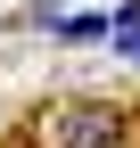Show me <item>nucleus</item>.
Segmentation results:
<instances>
[{
    "label": "nucleus",
    "mask_w": 140,
    "mask_h": 148,
    "mask_svg": "<svg viewBox=\"0 0 140 148\" xmlns=\"http://www.w3.org/2000/svg\"><path fill=\"white\" fill-rule=\"evenodd\" d=\"M49 148H124V115H107V107H58L49 115Z\"/></svg>",
    "instance_id": "obj_1"
},
{
    "label": "nucleus",
    "mask_w": 140,
    "mask_h": 148,
    "mask_svg": "<svg viewBox=\"0 0 140 148\" xmlns=\"http://www.w3.org/2000/svg\"><path fill=\"white\" fill-rule=\"evenodd\" d=\"M115 49H124V58L140 66V25H124V33H115Z\"/></svg>",
    "instance_id": "obj_2"
}]
</instances>
